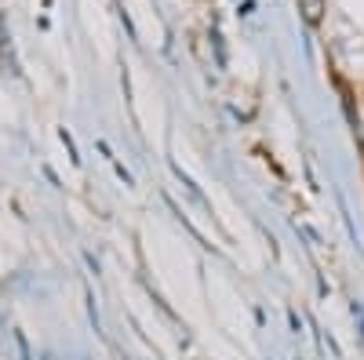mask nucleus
<instances>
[{
    "label": "nucleus",
    "mask_w": 364,
    "mask_h": 360,
    "mask_svg": "<svg viewBox=\"0 0 364 360\" xmlns=\"http://www.w3.org/2000/svg\"><path fill=\"white\" fill-rule=\"evenodd\" d=\"M299 4V15L306 26H321L324 22V11H328V0H295Z\"/></svg>",
    "instance_id": "nucleus-1"
}]
</instances>
